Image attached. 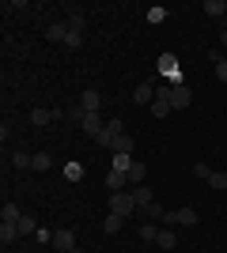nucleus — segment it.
Masks as SVG:
<instances>
[{
    "mask_svg": "<svg viewBox=\"0 0 227 253\" xmlns=\"http://www.w3.org/2000/svg\"><path fill=\"white\" fill-rule=\"evenodd\" d=\"M155 72L167 76L171 84H182V72H178V57H174V53H159V61H155Z\"/></svg>",
    "mask_w": 227,
    "mask_h": 253,
    "instance_id": "nucleus-1",
    "label": "nucleus"
},
{
    "mask_svg": "<svg viewBox=\"0 0 227 253\" xmlns=\"http://www.w3.org/2000/svg\"><path fill=\"white\" fill-rule=\"evenodd\" d=\"M110 211L121 215V219H129L133 211H140V208H136V201H133V193H114V197H110Z\"/></svg>",
    "mask_w": 227,
    "mask_h": 253,
    "instance_id": "nucleus-2",
    "label": "nucleus"
},
{
    "mask_svg": "<svg viewBox=\"0 0 227 253\" xmlns=\"http://www.w3.org/2000/svg\"><path fill=\"white\" fill-rule=\"evenodd\" d=\"M167 102H171V110H189L193 95H189V87H185V84H171V87H167Z\"/></svg>",
    "mask_w": 227,
    "mask_h": 253,
    "instance_id": "nucleus-3",
    "label": "nucleus"
},
{
    "mask_svg": "<svg viewBox=\"0 0 227 253\" xmlns=\"http://www.w3.org/2000/svg\"><path fill=\"white\" fill-rule=\"evenodd\" d=\"M121 132H125V128H121V121L118 117H114V121H106V128H102V132H98V148H110V144H114V136H121Z\"/></svg>",
    "mask_w": 227,
    "mask_h": 253,
    "instance_id": "nucleus-4",
    "label": "nucleus"
},
{
    "mask_svg": "<svg viewBox=\"0 0 227 253\" xmlns=\"http://www.w3.org/2000/svg\"><path fill=\"white\" fill-rule=\"evenodd\" d=\"M110 148H114V155H133L136 140H133L129 132H121V136H114V144H110Z\"/></svg>",
    "mask_w": 227,
    "mask_h": 253,
    "instance_id": "nucleus-5",
    "label": "nucleus"
},
{
    "mask_svg": "<svg viewBox=\"0 0 227 253\" xmlns=\"http://www.w3.org/2000/svg\"><path fill=\"white\" fill-rule=\"evenodd\" d=\"M125 185H129V174H121V170H110L106 174V189L110 193H125Z\"/></svg>",
    "mask_w": 227,
    "mask_h": 253,
    "instance_id": "nucleus-6",
    "label": "nucleus"
},
{
    "mask_svg": "<svg viewBox=\"0 0 227 253\" xmlns=\"http://www.w3.org/2000/svg\"><path fill=\"white\" fill-rule=\"evenodd\" d=\"M53 246H57V250H65V253H72L76 250V234L72 231H53Z\"/></svg>",
    "mask_w": 227,
    "mask_h": 253,
    "instance_id": "nucleus-7",
    "label": "nucleus"
},
{
    "mask_svg": "<svg viewBox=\"0 0 227 253\" xmlns=\"http://www.w3.org/2000/svg\"><path fill=\"white\" fill-rule=\"evenodd\" d=\"M133 201H136V208H148V204H155V193L148 189V185H136V189H133Z\"/></svg>",
    "mask_w": 227,
    "mask_h": 253,
    "instance_id": "nucleus-8",
    "label": "nucleus"
},
{
    "mask_svg": "<svg viewBox=\"0 0 227 253\" xmlns=\"http://www.w3.org/2000/svg\"><path fill=\"white\" fill-rule=\"evenodd\" d=\"M80 125H84V132H87V136H91V140H98V132L106 128V125H102V121H98V114H87L84 121H80Z\"/></svg>",
    "mask_w": 227,
    "mask_h": 253,
    "instance_id": "nucleus-9",
    "label": "nucleus"
},
{
    "mask_svg": "<svg viewBox=\"0 0 227 253\" xmlns=\"http://www.w3.org/2000/svg\"><path fill=\"white\" fill-rule=\"evenodd\" d=\"M80 106H84L87 114H98V106H102V95H98V91H84V95H80Z\"/></svg>",
    "mask_w": 227,
    "mask_h": 253,
    "instance_id": "nucleus-10",
    "label": "nucleus"
},
{
    "mask_svg": "<svg viewBox=\"0 0 227 253\" xmlns=\"http://www.w3.org/2000/svg\"><path fill=\"white\" fill-rule=\"evenodd\" d=\"M133 98H136V102H140V106H151V102H155V87H151V84H136V91H133Z\"/></svg>",
    "mask_w": 227,
    "mask_h": 253,
    "instance_id": "nucleus-11",
    "label": "nucleus"
},
{
    "mask_svg": "<svg viewBox=\"0 0 227 253\" xmlns=\"http://www.w3.org/2000/svg\"><path fill=\"white\" fill-rule=\"evenodd\" d=\"M148 110H151L155 117H167V114H171V102H167V91H159V95H155V102H151Z\"/></svg>",
    "mask_w": 227,
    "mask_h": 253,
    "instance_id": "nucleus-12",
    "label": "nucleus"
},
{
    "mask_svg": "<svg viewBox=\"0 0 227 253\" xmlns=\"http://www.w3.org/2000/svg\"><path fill=\"white\" fill-rule=\"evenodd\" d=\"M201 11L212 15V19H224V15H227V4H224V0H205V8H201Z\"/></svg>",
    "mask_w": 227,
    "mask_h": 253,
    "instance_id": "nucleus-13",
    "label": "nucleus"
},
{
    "mask_svg": "<svg viewBox=\"0 0 227 253\" xmlns=\"http://www.w3.org/2000/svg\"><path fill=\"white\" fill-rule=\"evenodd\" d=\"M15 238H19V223H0V242L11 246Z\"/></svg>",
    "mask_w": 227,
    "mask_h": 253,
    "instance_id": "nucleus-14",
    "label": "nucleus"
},
{
    "mask_svg": "<svg viewBox=\"0 0 227 253\" xmlns=\"http://www.w3.org/2000/svg\"><path fill=\"white\" fill-rule=\"evenodd\" d=\"M23 219V211H19V204H4V211H0V223H19Z\"/></svg>",
    "mask_w": 227,
    "mask_h": 253,
    "instance_id": "nucleus-15",
    "label": "nucleus"
},
{
    "mask_svg": "<svg viewBox=\"0 0 227 253\" xmlns=\"http://www.w3.org/2000/svg\"><path fill=\"white\" fill-rule=\"evenodd\" d=\"M144 178H148V167L133 159V167H129V181H133V185H144Z\"/></svg>",
    "mask_w": 227,
    "mask_h": 253,
    "instance_id": "nucleus-16",
    "label": "nucleus"
},
{
    "mask_svg": "<svg viewBox=\"0 0 227 253\" xmlns=\"http://www.w3.org/2000/svg\"><path fill=\"white\" fill-rule=\"evenodd\" d=\"M65 34H68L65 23H49V27H45V38H49V42H65Z\"/></svg>",
    "mask_w": 227,
    "mask_h": 253,
    "instance_id": "nucleus-17",
    "label": "nucleus"
},
{
    "mask_svg": "<svg viewBox=\"0 0 227 253\" xmlns=\"http://www.w3.org/2000/svg\"><path fill=\"white\" fill-rule=\"evenodd\" d=\"M31 121L42 128V125H49V121H57V114H53V110H42V106H38V110L31 114Z\"/></svg>",
    "mask_w": 227,
    "mask_h": 253,
    "instance_id": "nucleus-18",
    "label": "nucleus"
},
{
    "mask_svg": "<svg viewBox=\"0 0 227 253\" xmlns=\"http://www.w3.org/2000/svg\"><path fill=\"white\" fill-rule=\"evenodd\" d=\"M84 174H87L84 163H65V178L68 181H84Z\"/></svg>",
    "mask_w": 227,
    "mask_h": 253,
    "instance_id": "nucleus-19",
    "label": "nucleus"
},
{
    "mask_svg": "<svg viewBox=\"0 0 227 253\" xmlns=\"http://www.w3.org/2000/svg\"><path fill=\"white\" fill-rule=\"evenodd\" d=\"M208 185H212L216 193H224L227 189V174H224V170H212V174H208Z\"/></svg>",
    "mask_w": 227,
    "mask_h": 253,
    "instance_id": "nucleus-20",
    "label": "nucleus"
},
{
    "mask_svg": "<svg viewBox=\"0 0 227 253\" xmlns=\"http://www.w3.org/2000/svg\"><path fill=\"white\" fill-rule=\"evenodd\" d=\"M121 223H125V219H121V215H114V211H110L106 219H102V231H106V234H118V231H121Z\"/></svg>",
    "mask_w": 227,
    "mask_h": 253,
    "instance_id": "nucleus-21",
    "label": "nucleus"
},
{
    "mask_svg": "<svg viewBox=\"0 0 227 253\" xmlns=\"http://www.w3.org/2000/svg\"><path fill=\"white\" fill-rule=\"evenodd\" d=\"M155 242H159V250H174V246H178V234H174V231H159Z\"/></svg>",
    "mask_w": 227,
    "mask_h": 253,
    "instance_id": "nucleus-22",
    "label": "nucleus"
},
{
    "mask_svg": "<svg viewBox=\"0 0 227 253\" xmlns=\"http://www.w3.org/2000/svg\"><path fill=\"white\" fill-rule=\"evenodd\" d=\"M65 27H68V23H65ZM65 45H68V49L84 45V31H72V27H68V34H65Z\"/></svg>",
    "mask_w": 227,
    "mask_h": 253,
    "instance_id": "nucleus-23",
    "label": "nucleus"
},
{
    "mask_svg": "<svg viewBox=\"0 0 227 253\" xmlns=\"http://www.w3.org/2000/svg\"><path fill=\"white\" fill-rule=\"evenodd\" d=\"M53 167V155H49V151H38V155H34V170H49Z\"/></svg>",
    "mask_w": 227,
    "mask_h": 253,
    "instance_id": "nucleus-24",
    "label": "nucleus"
},
{
    "mask_svg": "<svg viewBox=\"0 0 227 253\" xmlns=\"http://www.w3.org/2000/svg\"><path fill=\"white\" fill-rule=\"evenodd\" d=\"M11 167H34V155H27V151H15V155H11Z\"/></svg>",
    "mask_w": 227,
    "mask_h": 253,
    "instance_id": "nucleus-25",
    "label": "nucleus"
},
{
    "mask_svg": "<svg viewBox=\"0 0 227 253\" xmlns=\"http://www.w3.org/2000/svg\"><path fill=\"white\" fill-rule=\"evenodd\" d=\"M129 167H133V155H114V167H110V170H121V174H129Z\"/></svg>",
    "mask_w": 227,
    "mask_h": 253,
    "instance_id": "nucleus-26",
    "label": "nucleus"
},
{
    "mask_svg": "<svg viewBox=\"0 0 227 253\" xmlns=\"http://www.w3.org/2000/svg\"><path fill=\"white\" fill-rule=\"evenodd\" d=\"M163 19H167V8H163V4L148 8V23H163Z\"/></svg>",
    "mask_w": 227,
    "mask_h": 253,
    "instance_id": "nucleus-27",
    "label": "nucleus"
},
{
    "mask_svg": "<svg viewBox=\"0 0 227 253\" xmlns=\"http://www.w3.org/2000/svg\"><path fill=\"white\" fill-rule=\"evenodd\" d=\"M144 215H148V219H163V215H167V211H163V204L155 201V204H148V208H144Z\"/></svg>",
    "mask_w": 227,
    "mask_h": 253,
    "instance_id": "nucleus-28",
    "label": "nucleus"
},
{
    "mask_svg": "<svg viewBox=\"0 0 227 253\" xmlns=\"http://www.w3.org/2000/svg\"><path fill=\"white\" fill-rule=\"evenodd\" d=\"M140 238H144V242H155V238H159V231H155L151 223H140Z\"/></svg>",
    "mask_w": 227,
    "mask_h": 253,
    "instance_id": "nucleus-29",
    "label": "nucleus"
},
{
    "mask_svg": "<svg viewBox=\"0 0 227 253\" xmlns=\"http://www.w3.org/2000/svg\"><path fill=\"white\" fill-rule=\"evenodd\" d=\"M34 231H38V223H34L31 215H23L19 219V234H34Z\"/></svg>",
    "mask_w": 227,
    "mask_h": 253,
    "instance_id": "nucleus-30",
    "label": "nucleus"
},
{
    "mask_svg": "<svg viewBox=\"0 0 227 253\" xmlns=\"http://www.w3.org/2000/svg\"><path fill=\"white\" fill-rule=\"evenodd\" d=\"M208 174H212V167H208V163H193V178L208 181Z\"/></svg>",
    "mask_w": 227,
    "mask_h": 253,
    "instance_id": "nucleus-31",
    "label": "nucleus"
},
{
    "mask_svg": "<svg viewBox=\"0 0 227 253\" xmlns=\"http://www.w3.org/2000/svg\"><path fill=\"white\" fill-rule=\"evenodd\" d=\"M216 76H220V80L227 84V61H220V57H216Z\"/></svg>",
    "mask_w": 227,
    "mask_h": 253,
    "instance_id": "nucleus-32",
    "label": "nucleus"
},
{
    "mask_svg": "<svg viewBox=\"0 0 227 253\" xmlns=\"http://www.w3.org/2000/svg\"><path fill=\"white\" fill-rule=\"evenodd\" d=\"M224 31H227V15H224Z\"/></svg>",
    "mask_w": 227,
    "mask_h": 253,
    "instance_id": "nucleus-33",
    "label": "nucleus"
}]
</instances>
